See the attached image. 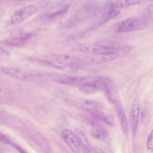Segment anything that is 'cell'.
<instances>
[{"label": "cell", "mask_w": 153, "mask_h": 153, "mask_svg": "<svg viewBox=\"0 0 153 153\" xmlns=\"http://www.w3.org/2000/svg\"><path fill=\"white\" fill-rule=\"evenodd\" d=\"M148 149L150 151H153V129L148 137L147 142Z\"/></svg>", "instance_id": "cell-22"}, {"label": "cell", "mask_w": 153, "mask_h": 153, "mask_svg": "<svg viewBox=\"0 0 153 153\" xmlns=\"http://www.w3.org/2000/svg\"><path fill=\"white\" fill-rule=\"evenodd\" d=\"M147 25L146 21L139 18H130L119 21L113 26L114 30L117 33H123L141 30Z\"/></svg>", "instance_id": "cell-3"}, {"label": "cell", "mask_w": 153, "mask_h": 153, "mask_svg": "<svg viewBox=\"0 0 153 153\" xmlns=\"http://www.w3.org/2000/svg\"><path fill=\"white\" fill-rule=\"evenodd\" d=\"M53 58L59 63L72 68H79L83 66L86 64L84 60L69 55H56L54 56Z\"/></svg>", "instance_id": "cell-5"}, {"label": "cell", "mask_w": 153, "mask_h": 153, "mask_svg": "<svg viewBox=\"0 0 153 153\" xmlns=\"http://www.w3.org/2000/svg\"><path fill=\"white\" fill-rule=\"evenodd\" d=\"M25 41L21 40L16 37H13L5 40L3 43L9 46H17L23 45Z\"/></svg>", "instance_id": "cell-19"}, {"label": "cell", "mask_w": 153, "mask_h": 153, "mask_svg": "<svg viewBox=\"0 0 153 153\" xmlns=\"http://www.w3.org/2000/svg\"><path fill=\"white\" fill-rule=\"evenodd\" d=\"M140 110L139 102L137 100L134 101L132 104L130 111V122L132 134L134 136L135 135L138 128Z\"/></svg>", "instance_id": "cell-11"}, {"label": "cell", "mask_w": 153, "mask_h": 153, "mask_svg": "<svg viewBox=\"0 0 153 153\" xmlns=\"http://www.w3.org/2000/svg\"><path fill=\"white\" fill-rule=\"evenodd\" d=\"M142 1L141 0H118L111 3L114 7L119 9L137 4Z\"/></svg>", "instance_id": "cell-18"}, {"label": "cell", "mask_w": 153, "mask_h": 153, "mask_svg": "<svg viewBox=\"0 0 153 153\" xmlns=\"http://www.w3.org/2000/svg\"><path fill=\"white\" fill-rule=\"evenodd\" d=\"M109 77L102 76L80 85L79 91L82 93L89 94L98 91H105L113 83Z\"/></svg>", "instance_id": "cell-4"}, {"label": "cell", "mask_w": 153, "mask_h": 153, "mask_svg": "<svg viewBox=\"0 0 153 153\" xmlns=\"http://www.w3.org/2000/svg\"><path fill=\"white\" fill-rule=\"evenodd\" d=\"M34 76L35 78L66 85H81L90 80L87 77H76L56 73H38L34 74Z\"/></svg>", "instance_id": "cell-1"}, {"label": "cell", "mask_w": 153, "mask_h": 153, "mask_svg": "<svg viewBox=\"0 0 153 153\" xmlns=\"http://www.w3.org/2000/svg\"><path fill=\"white\" fill-rule=\"evenodd\" d=\"M75 133L79 146L84 153H96V150L89 142L84 132L80 129H76Z\"/></svg>", "instance_id": "cell-13"}, {"label": "cell", "mask_w": 153, "mask_h": 153, "mask_svg": "<svg viewBox=\"0 0 153 153\" xmlns=\"http://www.w3.org/2000/svg\"><path fill=\"white\" fill-rule=\"evenodd\" d=\"M71 102L74 106L89 113L100 110L101 106L97 101L79 97H74L71 99Z\"/></svg>", "instance_id": "cell-6"}, {"label": "cell", "mask_w": 153, "mask_h": 153, "mask_svg": "<svg viewBox=\"0 0 153 153\" xmlns=\"http://www.w3.org/2000/svg\"><path fill=\"white\" fill-rule=\"evenodd\" d=\"M114 104L122 130L123 132L126 134L128 131V123L122 103L119 100H117Z\"/></svg>", "instance_id": "cell-12"}, {"label": "cell", "mask_w": 153, "mask_h": 153, "mask_svg": "<svg viewBox=\"0 0 153 153\" xmlns=\"http://www.w3.org/2000/svg\"><path fill=\"white\" fill-rule=\"evenodd\" d=\"M35 6L30 5L26 6L16 12L11 17L10 21L14 24H19L27 19L37 11Z\"/></svg>", "instance_id": "cell-7"}, {"label": "cell", "mask_w": 153, "mask_h": 153, "mask_svg": "<svg viewBox=\"0 0 153 153\" xmlns=\"http://www.w3.org/2000/svg\"><path fill=\"white\" fill-rule=\"evenodd\" d=\"M126 47L114 45H105L97 44H79L75 45L73 49L79 52L91 54L116 52Z\"/></svg>", "instance_id": "cell-2"}, {"label": "cell", "mask_w": 153, "mask_h": 153, "mask_svg": "<svg viewBox=\"0 0 153 153\" xmlns=\"http://www.w3.org/2000/svg\"><path fill=\"white\" fill-rule=\"evenodd\" d=\"M30 60L41 65L47 67L61 70L65 69V67L64 66L56 65L47 60L37 58H32Z\"/></svg>", "instance_id": "cell-17"}, {"label": "cell", "mask_w": 153, "mask_h": 153, "mask_svg": "<svg viewBox=\"0 0 153 153\" xmlns=\"http://www.w3.org/2000/svg\"><path fill=\"white\" fill-rule=\"evenodd\" d=\"M89 113L91 117L94 119L101 121L111 126H114V123L108 114L100 110L94 111Z\"/></svg>", "instance_id": "cell-15"}, {"label": "cell", "mask_w": 153, "mask_h": 153, "mask_svg": "<svg viewBox=\"0 0 153 153\" xmlns=\"http://www.w3.org/2000/svg\"><path fill=\"white\" fill-rule=\"evenodd\" d=\"M91 134L94 138L104 142L108 141V132L106 129H94L91 131Z\"/></svg>", "instance_id": "cell-16"}, {"label": "cell", "mask_w": 153, "mask_h": 153, "mask_svg": "<svg viewBox=\"0 0 153 153\" xmlns=\"http://www.w3.org/2000/svg\"><path fill=\"white\" fill-rule=\"evenodd\" d=\"M1 71L4 74L18 80H28L34 78L33 74L25 73L17 68L4 67Z\"/></svg>", "instance_id": "cell-9"}, {"label": "cell", "mask_w": 153, "mask_h": 153, "mask_svg": "<svg viewBox=\"0 0 153 153\" xmlns=\"http://www.w3.org/2000/svg\"><path fill=\"white\" fill-rule=\"evenodd\" d=\"M120 12L119 9L115 7L110 3L102 15L100 23L103 24L113 19L119 15Z\"/></svg>", "instance_id": "cell-14"}, {"label": "cell", "mask_w": 153, "mask_h": 153, "mask_svg": "<svg viewBox=\"0 0 153 153\" xmlns=\"http://www.w3.org/2000/svg\"><path fill=\"white\" fill-rule=\"evenodd\" d=\"M62 137L71 149L75 152H78L79 150V144L77 137L72 131L65 129L62 132Z\"/></svg>", "instance_id": "cell-10"}, {"label": "cell", "mask_w": 153, "mask_h": 153, "mask_svg": "<svg viewBox=\"0 0 153 153\" xmlns=\"http://www.w3.org/2000/svg\"><path fill=\"white\" fill-rule=\"evenodd\" d=\"M70 7V4H65L56 12L50 14L48 16L50 19L61 16L65 14L68 10Z\"/></svg>", "instance_id": "cell-20"}, {"label": "cell", "mask_w": 153, "mask_h": 153, "mask_svg": "<svg viewBox=\"0 0 153 153\" xmlns=\"http://www.w3.org/2000/svg\"><path fill=\"white\" fill-rule=\"evenodd\" d=\"M0 141L2 143L4 144H11L9 140L3 134H0Z\"/></svg>", "instance_id": "cell-23"}, {"label": "cell", "mask_w": 153, "mask_h": 153, "mask_svg": "<svg viewBox=\"0 0 153 153\" xmlns=\"http://www.w3.org/2000/svg\"><path fill=\"white\" fill-rule=\"evenodd\" d=\"M119 55V53L116 52L91 54L87 56L84 60L86 63L100 64L112 61L117 58Z\"/></svg>", "instance_id": "cell-8"}, {"label": "cell", "mask_w": 153, "mask_h": 153, "mask_svg": "<svg viewBox=\"0 0 153 153\" xmlns=\"http://www.w3.org/2000/svg\"><path fill=\"white\" fill-rule=\"evenodd\" d=\"M32 36V33L30 32L20 31L17 33L16 35L13 37H16L25 41L26 40L30 38Z\"/></svg>", "instance_id": "cell-21"}]
</instances>
